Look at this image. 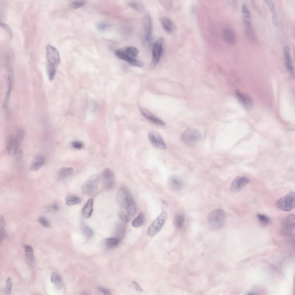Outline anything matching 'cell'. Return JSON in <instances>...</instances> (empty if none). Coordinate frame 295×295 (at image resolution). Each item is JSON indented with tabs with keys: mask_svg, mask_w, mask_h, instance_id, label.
<instances>
[{
	"mask_svg": "<svg viewBox=\"0 0 295 295\" xmlns=\"http://www.w3.org/2000/svg\"><path fill=\"white\" fill-rule=\"evenodd\" d=\"M20 141L17 137H10L8 139L6 145V150L10 156H14L17 152Z\"/></svg>",
	"mask_w": 295,
	"mask_h": 295,
	"instance_id": "5bb4252c",
	"label": "cell"
},
{
	"mask_svg": "<svg viewBox=\"0 0 295 295\" xmlns=\"http://www.w3.org/2000/svg\"><path fill=\"white\" fill-rule=\"evenodd\" d=\"M1 26L8 33L11 39L12 36V34L10 27L7 25L3 23H1Z\"/></svg>",
	"mask_w": 295,
	"mask_h": 295,
	"instance_id": "f6af8a7d",
	"label": "cell"
},
{
	"mask_svg": "<svg viewBox=\"0 0 295 295\" xmlns=\"http://www.w3.org/2000/svg\"><path fill=\"white\" fill-rule=\"evenodd\" d=\"M185 219L183 213L178 212L176 214L174 218V224L177 228H180L183 225Z\"/></svg>",
	"mask_w": 295,
	"mask_h": 295,
	"instance_id": "83f0119b",
	"label": "cell"
},
{
	"mask_svg": "<svg viewBox=\"0 0 295 295\" xmlns=\"http://www.w3.org/2000/svg\"><path fill=\"white\" fill-rule=\"evenodd\" d=\"M138 50L134 46H130L118 49L116 51V56L121 60H125L133 66L142 67L143 63L137 59Z\"/></svg>",
	"mask_w": 295,
	"mask_h": 295,
	"instance_id": "6da1fadb",
	"label": "cell"
},
{
	"mask_svg": "<svg viewBox=\"0 0 295 295\" xmlns=\"http://www.w3.org/2000/svg\"><path fill=\"white\" fill-rule=\"evenodd\" d=\"M119 218L122 222L126 223L128 221V219L125 213L123 211H120L119 213Z\"/></svg>",
	"mask_w": 295,
	"mask_h": 295,
	"instance_id": "ee69618b",
	"label": "cell"
},
{
	"mask_svg": "<svg viewBox=\"0 0 295 295\" xmlns=\"http://www.w3.org/2000/svg\"><path fill=\"white\" fill-rule=\"evenodd\" d=\"M5 222L3 217L1 215L0 217V228H5Z\"/></svg>",
	"mask_w": 295,
	"mask_h": 295,
	"instance_id": "816d5d0a",
	"label": "cell"
},
{
	"mask_svg": "<svg viewBox=\"0 0 295 295\" xmlns=\"http://www.w3.org/2000/svg\"><path fill=\"white\" fill-rule=\"evenodd\" d=\"M12 281L11 278L9 277L7 279L5 283V291L8 294L11 293L12 287Z\"/></svg>",
	"mask_w": 295,
	"mask_h": 295,
	"instance_id": "60d3db41",
	"label": "cell"
},
{
	"mask_svg": "<svg viewBox=\"0 0 295 295\" xmlns=\"http://www.w3.org/2000/svg\"><path fill=\"white\" fill-rule=\"evenodd\" d=\"M249 182V180L247 177L242 176L237 177L232 182L230 190L233 192H238L246 186Z\"/></svg>",
	"mask_w": 295,
	"mask_h": 295,
	"instance_id": "8fae6325",
	"label": "cell"
},
{
	"mask_svg": "<svg viewBox=\"0 0 295 295\" xmlns=\"http://www.w3.org/2000/svg\"><path fill=\"white\" fill-rule=\"evenodd\" d=\"M0 238L1 239H4L7 237V234L4 228H0Z\"/></svg>",
	"mask_w": 295,
	"mask_h": 295,
	"instance_id": "7dc6e473",
	"label": "cell"
},
{
	"mask_svg": "<svg viewBox=\"0 0 295 295\" xmlns=\"http://www.w3.org/2000/svg\"><path fill=\"white\" fill-rule=\"evenodd\" d=\"M163 43L162 38L159 39L154 44L152 49V59L150 67H155L158 63L161 54Z\"/></svg>",
	"mask_w": 295,
	"mask_h": 295,
	"instance_id": "30bf717a",
	"label": "cell"
},
{
	"mask_svg": "<svg viewBox=\"0 0 295 295\" xmlns=\"http://www.w3.org/2000/svg\"><path fill=\"white\" fill-rule=\"evenodd\" d=\"M132 283L133 285H135V288L137 291L141 292L143 291V290L140 287L139 284L136 281H133Z\"/></svg>",
	"mask_w": 295,
	"mask_h": 295,
	"instance_id": "681fc988",
	"label": "cell"
},
{
	"mask_svg": "<svg viewBox=\"0 0 295 295\" xmlns=\"http://www.w3.org/2000/svg\"><path fill=\"white\" fill-rule=\"evenodd\" d=\"M295 220V215L293 214H290L285 218L281 226L283 231L287 234L292 233L294 229Z\"/></svg>",
	"mask_w": 295,
	"mask_h": 295,
	"instance_id": "4fadbf2b",
	"label": "cell"
},
{
	"mask_svg": "<svg viewBox=\"0 0 295 295\" xmlns=\"http://www.w3.org/2000/svg\"><path fill=\"white\" fill-rule=\"evenodd\" d=\"M241 10L244 18L250 19L251 17V13L246 4H243L242 5L241 7Z\"/></svg>",
	"mask_w": 295,
	"mask_h": 295,
	"instance_id": "74e56055",
	"label": "cell"
},
{
	"mask_svg": "<svg viewBox=\"0 0 295 295\" xmlns=\"http://www.w3.org/2000/svg\"><path fill=\"white\" fill-rule=\"evenodd\" d=\"M168 184L172 189L175 190H180L183 187V182L178 176L173 175L168 180Z\"/></svg>",
	"mask_w": 295,
	"mask_h": 295,
	"instance_id": "7402d4cb",
	"label": "cell"
},
{
	"mask_svg": "<svg viewBox=\"0 0 295 295\" xmlns=\"http://www.w3.org/2000/svg\"><path fill=\"white\" fill-rule=\"evenodd\" d=\"M66 204L69 206L78 204L81 202V199L78 197L72 195L67 196L65 199Z\"/></svg>",
	"mask_w": 295,
	"mask_h": 295,
	"instance_id": "f1b7e54d",
	"label": "cell"
},
{
	"mask_svg": "<svg viewBox=\"0 0 295 295\" xmlns=\"http://www.w3.org/2000/svg\"><path fill=\"white\" fill-rule=\"evenodd\" d=\"M51 282L57 285H59L60 283L61 279L60 275L56 272H52L51 275Z\"/></svg>",
	"mask_w": 295,
	"mask_h": 295,
	"instance_id": "8d00e7d4",
	"label": "cell"
},
{
	"mask_svg": "<svg viewBox=\"0 0 295 295\" xmlns=\"http://www.w3.org/2000/svg\"><path fill=\"white\" fill-rule=\"evenodd\" d=\"M126 209V213L129 216H132L135 215L136 211V207L134 200Z\"/></svg>",
	"mask_w": 295,
	"mask_h": 295,
	"instance_id": "836d02e7",
	"label": "cell"
},
{
	"mask_svg": "<svg viewBox=\"0 0 295 295\" xmlns=\"http://www.w3.org/2000/svg\"><path fill=\"white\" fill-rule=\"evenodd\" d=\"M116 200L119 206L126 209L134 200L128 190L124 187L118 190L116 195Z\"/></svg>",
	"mask_w": 295,
	"mask_h": 295,
	"instance_id": "52a82bcc",
	"label": "cell"
},
{
	"mask_svg": "<svg viewBox=\"0 0 295 295\" xmlns=\"http://www.w3.org/2000/svg\"><path fill=\"white\" fill-rule=\"evenodd\" d=\"M45 160L44 158L39 156L36 157L32 162L30 167V169L32 171H37L41 168L45 164Z\"/></svg>",
	"mask_w": 295,
	"mask_h": 295,
	"instance_id": "603a6c76",
	"label": "cell"
},
{
	"mask_svg": "<svg viewBox=\"0 0 295 295\" xmlns=\"http://www.w3.org/2000/svg\"><path fill=\"white\" fill-rule=\"evenodd\" d=\"M201 138V136L199 131L192 128L186 129L181 136V139L183 142L190 145L196 144L200 140Z\"/></svg>",
	"mask_w": 295,
	"mask_h": 295,
	"instance_id": "3957f363",
	"label": "cell"
},
{
	"mask_svg": "<svg viewBox=\"0 0 295 295\" xmlns=\"http://www.w3.org/2000/svg\"><path fill=\"white\" fill-rule=\"evenodd\" d=\"M82 229L85 236L88 238H90L93 236L92 230L87 226L84 225L82 226Z\"/></svg>",
	"mask_w": 295,
	"mask_h": 295,
	"instance_id": "e575fe53",
	"label": "cell"
},
{
	"mask_svg": "<svg viewBox=\"0 0 295 295\" xmlns=\"http://www.w3.org/2000/svg\"><path fill=\"white\" fill-rule=\"evenodd\" d=\"M266 1L273 14L272 17H277L276 10L272 1L271 0H267Z\"/></svg>",
	"mask_w": 295,
	"mask_h": 295,
	"instance_id": "ab89813d",
	"label": "cell"
},
{
	"mask_svg": "<svg viewBox=\"0 0 295 295\" xmlns=\"http://www.w3.org/2000/svg\"><path fill=\"white\" fill-rule=\"evenodd\" d=\"M100 179L102 185L106 189H112L116 185L114 174L109 168H106L102 170L100 174Z\"/></svg>",
	"mask_w": 295,
	"mask_h": 295,
	"instance_id": "277c9868",
	"label": "cell"
},
{
	"mask_svg": "<svg viewBox=\"0 0 295 295\" xmlns=\"http://www.w3.org/2000/svg\"><path fill=\"white\" fill-rule=\"evenodd\" d=\"M120 239L117 237H111L107 239L106 241L107 246L110 248H113L119 244Z\"/></svg>",
	"mask_w": 295,
	"mask_h": 295,
	"instance_id": "1f68e13d",
	"label": "cell"
},
{
	"mask_svg": "<svg viewBox=\"0 0 295 295\" xmlns=\"http://www.w3.org/2000/svg\"><path fill=\"white\" fill-rule=\"evenodd\" d=\"M295 195L294 192H291L279 199L276 202L277 207L280 210L285 211H289L294 209Z\"/></svg>",
	"mask_w": 295,
	"mask_h": 295,
	"instance_id": "5b68a950",
	"label": "cell"
},
{
	"mask_svg": "<svg viewBox=\"0 0 295 295\" xmlns=\"http://www.w3.org/2000/svg\"><path fill=\"white\" fill-rule=\"evenodd\" d=\"M226 219L225 212L222 209H218L209 213L208 216V221L211 228L219 229L224 226L226 223Z\"/></svg>",
	"mask_w": 295,
	"mask_h": 295,
	"instance_id": "7a4b0ae2",
	"label": "cell"
},
{
	"mask_svg": "<svg viewBox=\"0 0 295 295\" xmlns=\"http://www.w3.org/2000/svg\"><path fill=\"white\" fill-rule=\"evenodd\" d=\"M55 67L49 64L47 65V73L49 79L50 81H52L55 75L56 69Z\"/></svg>",
	"mask_w": 295,
	"mask_h": 295,
	"instance_id": "d6a6232c",
	"label": "cell"
},
{
	"mask_svg": "<svg viewBox=\"0 0 295 295\" xmlns=\"http://www.w3.org/2000/svg\"><path fill=\"white\" fill-rule=\"evenodd\" d=\"M71 145L72 147L74 148L80 149L83 147L84 144L81 141H75L72 142Z\"/></svg>",
	"mask_w": 295,
	"mask_h": 295,
	"instance_id": "7bdbcfd3",
	"label": "cell"
},
{
	"mask_svg": "<svg viewBox=\"0 0 295 295\" xmlns=\"http://www.w3.org/2000/svg\"><path fill=\"white\" fill-rule=\"evenodd\" d=\"M85 3V1H76L72 2L70 5L73 9H77L82 7Z\"/></svg>",
	"mask_w": 295,
	"mask_h": 295,
	"instance_id": "f35d334b",
	"label": "cell"
},
{
	"mask_svg": "<svg viewBox=\"0 0 295 295\" xmlns=\"http://www.w3.org/2000/svg\"><path fill=\"white\" fill-rule=\"evenodd\" d=\"M73 169L71 167H63L60 169L58 172L59 177L65 178L71 175L73 172Z\"/></svg>",
	"mask_w": 295,
	"mask_h": 295,
	"instance_id": "484cf974",
	"label": "cell"
},
{
	"mask_svg": "<svg viewBox=\"0 0 295 295\" xmlns=\"http://www.w3.org/2000/svg\"><path fill=\"white\" fill-rule=\"evenodd\" d=\"M167 217L166 212L163 211L156 218L148 229L147 233L149 236H153L160 230Z\"/></svg>",
	"mask_w": 295,
	"mask_h": 295,
	"instance_id": "ba28073f",
	"label": "cell"
},
{
	"mask_svg": "<svg viewBox=\"0 0 295 295\" xmlns=\"http://www.w3.org/2000/svg\"><path fill=\"white\" fill-rule=\"evenodd\" d=\"M144 218L143 213H140L132 221V226L135 227H138L141 226L144 221Z\"/></svg>",
	"mask_w": 295,
	"mask_h": 295,
	"instance_id": "4dcf8cb0",
	"label": "cell"
},
{
	"mask_svg": "<svg viewBox=\"0 0 295 295\" xmlns=\"http://www.w3.org/2000/svg\"><path fill=\"white\" fill-rule=\"evenodd\" d=\"M39 222L44 227H48L50 225V222L48 220L43 216L40 217L38 219Z\"/></svg>",
	"mask_w": 295,
	"mask_h": 295,
	"instance_id": "b9f144b4",
	"label": "cell"
},
{
	"mask_svg": "<svg viewBox=\"0 0 295 295\" xmlns=\"http://www.w3.org/2000/svg\"><path fill=\"white\" fill-rule=\"evenodd\" d=\"M53 209L55 210H57L59 209V207L56 205H54L52 206Z\"/></svg>",
	"mask_w": 295,
	"mask_h": 295,
	"instance_id": "f5cc1de1",
	"label": "cell"
},
{
	"mask_svg": "<svg viewBox=\"0 0 295 295\" xmlns=\"http://www.w3.org/2000/svg\"><path fill=\"white\" fill-rule=\"evenodd\" d=\"M223 35L225 41L230 45L234 44L236 42L237 38L234 31L230 28L225 29L223 31Z\"/></svg>",
	"mask_w": 295,
	"mask_h": 295,
	"instance_id": "d6986e66",
	"label": "cell"
},
{
	"mask_svg": "<svg viewBox=\"0 0 295 295\" xmlns=\"http://www.w3.org/2000/svg\"><path fill=\"white\" fill-rule=\"evenodd\" d=\"M235 94L240 102L246 109H249L252 107L253 102L249 96L238 90L236 91Z\"/></svg>",
	"mask_w": 295,
	"mask_h": 295,
	"instance_id": "9a60e30c",
	"label": "cell"
},
{
	"mask_svg": "<svg viewBox=\"0 0 295 295\" xmlns=\"http://www.w3.org/2000/svg\"><path fill=\"white\" fill-rule=\"evenodd\" d=\"M140 110L142 115L152 122L161 126L164 125L165 123L163 121L155 116L148 110L141 108Z\"/></svg>",
	"mask_w": 295,
	"mask_h": 295,
	"instance_id": "ffe728a7",
	"label": "cell"
},
{
	"mask_svg": "<svg viewBox=\"0 0 295 295\" xmlns=\"http://www.w3.org/2000/svg\"><path fill=\"white\" fill-rule=\"evenodd\" d=\"M128 5L134 10L138 11H141L143 9L142 5L140 3L136 1H129L128 3Z\"/></svg>",
	"mask_w": 295,
	"mask_h": 295,
	"instance_id": "d590c367",
	"label": "cell"
},
{
	"mask_svg": "<svg viewBox=\"0 0 295 295\" xmlns=\"http://www.w3.org/2000/svg\"><path fill=\"white\" fill-rule=\"evenodd\" d=\"M257 217L259 224L262 227H265L270 222L269 218L265 215L258 214L257 215Z\"/></svg>",
	"mask_w": 295,
	"mask_h": 295,
	"instance_id": "f546056e",
	"label": "cell"
},
{
	"mask_svg": "<svg viewBox=\"0 0 295 295\" xmlns=\"http://www.w3.org/2000/svg\"><path fill=\"white\" fill-rule=\"evenodd\" d=\"M243 24L247 37L252 42L255 41L256 39V34L249 19L244 18Z\"/></svg>",
	"mask_w": 295,
	"mask_h": 295,
	"instance_id": "ac0fdd59",
	"label": "cell"
},
{
	"mask_svg": "<svg viewBox=\"0 0 295 295\" xmlns=\"http://www.w3.org/2000/svg\"><path fill=\"white\" fill-rule=\"evenodd\" d=\"M97 26L98 29L101 31L105 30L107 27V25L101 22L98 23Z\"/></svg>",
	"mask_w": 295,
	"mask_h": 295,
	"instance_id": "bcb514c9",
	"label": "cell"
},
{
	"mask_svg": "<svg viewBox=\"0 0 295 295\" xmlns=\"http://www.w3.org/2000/svg\"><path fill=\"white\" fill-rule=\"evenodd\" d=\"M99 181V178L95 174L90 175L84 182L82 187L83 193L86 195H90L97 189Z\"/></svg>",
	"mask_w": 295,
	"mask_h": 295,
	"instance_id": "8992f818",
	"label": "cell"
},
{
	"mask_svg": "<svg viewBox=\"0 0 295 295\" xmlns=\"http://www.w3.org/2000/svg\"><path fill=\"white\" fill-rule=\"evenodd\" d=\"M98 289L105 295H108L111 294L110 291L108 289L103 287H99L98 288Z\"/></svg>",
	"mask_w": 295,
	"mask_h": 295,
	"instance_id": "c3c4849f",
	"label": "cell"
},
{
	"mask_svg": "<svg viewBox=\"0 0 295 295\" xmlns=\"http://www.w3.org/2000/svg\"><path fill=\"white\" fill-rule=\"evenodd\" d=\"M93 200L90 199L87 202L82 210L83 216L86 218H89L93 211Z\"/></svg>",
	"mask_w": 295,
	"mask_h": 295,
	"instance_id": "cb8c5ba5",
	"label": "cell"
},
{
	"mask_svg": "<svg viewBox=\"0 0 295 295\" xmlns=\"http://www.w3.org/2000/svg\"><path fill=\"white\" fill-rule=\"evenodd\" d=\"M25 250L27 263L30 266H31L34 260L33 248L31 246L26 245L25 246Z\"/></svg>",
	"mask_w": 295,
	"mask_h": 295,
	"instance_id": "d4e9b609",
	"label": "cell"
},
{
	"mask_svg": "<svg viewBox=\"0 0 295 295\" xmlns=\"http://www.w3.org/2000/svg\"><path fill=\"white\" fill-rule=\"evenodd\" d=\"M24 135V132L22 130H19L18 131L17 138L20 141L22 139Z\"/></svg>",
	"mask_w": 295,
	"mask_h": 295,
	"instance_id": "f907efd6",
	"label": "cell"
},
{
	"mask_svg": "<svg viewBox=\"0 0 295 295\" xmlns=\"http://www.w3.org/2000/svg\"><path fill=\"white\" fill-rule=\"evenodd\" d=\"M149 139L152 144L159 149L164 150L166 145L161 135L155 131H151L148 134Z\"/></svg>",
	"mask_w": 295,
	"mask_h": 295,
	"instance_id": "7c38bea8",
	"label": "cell"
},
{
	"mask_svg": "<svg viewBox=\"0 0 295 295\" xmlns=\"http://www.w3.org/2000/svg\"><path fill=\"white\" fill-rule=\"evenodd\" d=\"M46 56L49 64L54 66L58 65L60 62V57L58 50L50 45L47 46Z\"/></svg>",
	"mask_w": 295,
	"mask_h": 295,
	"instance_id": "9c48e42d",
	"label": "cell"
},
{
	"mask_svg": "<svg viewBox=\"0 0 295 295\" xmlns=\"http://www.w3.org/2000/svg\"><path fill=\"white\" fill-rule=\"evenodd\" d=\"M285 57V65L287 69L289 72L293 73V67L291 57L290 50L288 46H285L283 50Z\"/></svg>",
	"mask_w": 295,
	"mask_h": 295,
	"instance_id": "44dd1931",
	"label": "cell"
},
{
	"mask_svg": "<svg viewBox=\"0 0 295 295\" xmlns=\"http://www.w3.org/2000/svg\"><path fill=\"white\" fill-rule=\"evenodd\" d=\"M143 22L145 35V41L147 42H148L151 39L152 31V19L150 15L147 14L144 16Z\"/></svg>",
	"mask_w": 295,
	"mask_h": 295,
	"instance_id": "2e32d148",
	"label": "cell"
},
{
	"mask_svg": "<svg viewBox=\"0 0 295 295\" xmlns=\"http://www.w3.org/2000/svg\"><path fill=\"white\" fill-rule=\"evenodd\" d=\"M160 22L164 29L167 33L171 34L175 32V25L171 19L167 17H163L161 18Z\"/></svg>",
	"mask_w": 295,
	"mask_h": 295,
	"instance_id": "e0dca14e",
	"label": "cell"
},
{
	"mask_svg": "<svg viewBox=\"0 0 295 295\" xmlns=\"http://www.w3.org/2000/svg\"><path fill=\"white\" fill-rule=\"evenodd\" d=\"M123 223H118L116 229L115 234L117 236V237L120 239L124 235L126 230V226Z\"/></svg>",
	"mask_w": 295,
	"mask_h": 295,
	"instance_id": "4316f807",
	"label": "cell"
}]
</instances>
